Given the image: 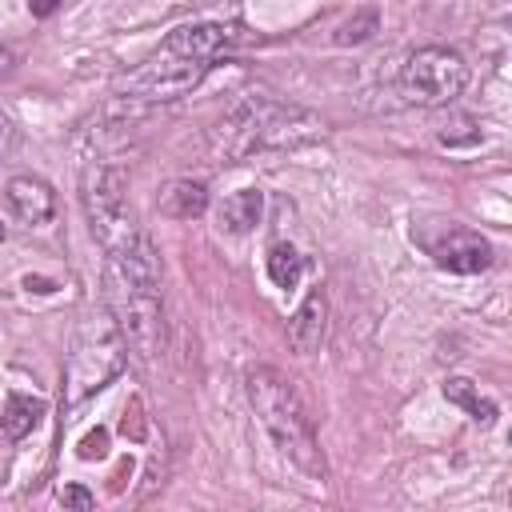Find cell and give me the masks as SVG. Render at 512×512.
Returning <instances> with one entry per match:
<instances>
[{
	"label": "cell",
	"mask_w": 512,
	"mask_h": 512,
	"mask_svg": "<svg viewBox=\"0 0 512 512\" xmlns=\"http://www.w3.org/2000/svg\"><path fill=\"white\" fill-rule=\"evenodd\" d=\"M464 88H468V64H464V56L452 52V48H440V44L416 48L404 60V68H400V92L412 104L440 108V104H452Z\"/></svg>",
	"instance_id": "cell-7"
},
{
	"label": "cell",
	"mask_w": 512,
	"mask_h": 512,
	"mask_svg": "<svg viewBox=\"0 0 512 512\" xmlns=\"http://www.w3.org/2000/svg\"><path fill=\"white\" fill-rule=\"evenodd\" d=\"M104 308L120 328L124 352L140 368H156L164 356L168 324H164V288H160V256L144 228L104 244Z\"/></svg>",
	"instance_id": "cell-1"
},
{
	"label": "cell",
	"mask_w": 512,
	"mask_h": 512,
	"mask_svg": "<svg viewBox=\"0 0 512 512\" xmlns=\"http://www.w3.org/2000/svg\"><path fill=\"white\" fill-rule=\"evenodd\" d=\"M12 64H16V60H12V52H8L4 44H0V80H4L8 72H12Z\"/></svg>",
	"instance_id": "cell-20"
},
{
	"label": "cell",
	"mask_w": 512,
	"mask_h": 512,
	"mask_svg": "<svg viewBox=\"0 0 512 512\" xmlns=\"http://www.w3.org/2000/svg\"><path fill=\"white\" fill-rule=\"evenodd\" d=\"M16 152V128H12V120L0 112V156H12Z\"/></svg>",
	"instance_id": "cell-19"
},
{
	"label": "cell",
	"mask_w": 512,
	"mask_h": 512,
	"mask_svg": "<svg viewBox=\"0 0 512 512\" xmlns=\"http://www.w3.org/2000/svg\"><path fill=\"white\" fill-rule=\"evenodd\" d=\"M208 208V188L200 180H172L160 192V212L172 220H196Z\"/></svg>",
	"instance_id": "cell-11"
},
{
	"label": "cell",
	"mask_w": 512,
	"mask_h": 512,
	"mask_svg": "<svg viewBox=\"0 0 512 512\" xmlns=\"http://www.w3.org/2000/svg\"><path fill=\"white\" fill-rule=\"evenodd\" d=\"M244 392H248V404H252L256 420L264 424L268 440L276 444V452L296 472H304L308 480H324L328 464H324V452H320V440H316V424H312L296 384L284 372H276L268 364H256L244 376Z\"/></svg>",
	"instance_id": "cell-4"
},
{
	"label": "cell",
	"mask_w": 512,
	"mask_h": 512,
	"mask_svg": "<svg viewBox=\"0 0 512 512\" xmlns=\"http://www.w3.org/2000/svg\"><path fill=\"white\" fill-rule=\"evenodd\" d=\"M324 336H328V300H324V292L316 288V292H308V296L300 300V308L292 312V320H288V344H292V352L312 356V352H320Z\"/></svg>",
	"instance_id": "cell-9"
},
{
	"label": "cell",
	"mask_w": 512,
	"mask_h": 512,
	"mask_svg": "<svg viewBox=\"0 0 512 512\" xmlns=\"http://www.w3.org/2000/svg\"><path fill=\"white\" fill-rule=\"evenodd\" d=\"M44 416V404L32 396H8V408L0 416V436L4 440H24Z\"/></svg>",
	"instance_id": "cell-14"
},
{
	"label": "cell",
	"mask_w": 512,
	"mask_h": 512,
	"mask_svg": "<svg viewBox=\"0 0 512 512\" xmlns=\"http://www.w3.org/2000/svg\"><path fill=\"white\" fill-rule=\"evenodd\" d=\"M236 40V28L232 24H212V20H200V24H184L176 32L164 36V44L120 84L116 96L140 104V108H152V104H168V100H180L184 92H192L212 60Z\"/></svg>",
	"instance_id": "cell-2"
},
{
	"label": "cell",
	"mask_w": 512,
	"mask_h": 512,
	"mask_svg": "<svg viewBox=\"0 0 512 512\" xmlns=\"http://www.w3.org/2000/svg\"><path fill=\"white\" fill-rule=\"evenodd\" d=\"M268 280L276 284V288H296L300 284V276H304V256L292 248V244H272L268 248Z\"/></svg>",
	"instance_id": "cell-15"
},
{
	"label": "cell",
	"mask_w": 512,
	"mask_h": 512,
	"mask_svg": "<svg viewBox=\"0 0 512 512\" xmlns=\"http://www.w3.org/2000/svg\"><path fill=\"white\" fill-rule=\"evenodd\" d=\"M324 136V120L300 104L272 96H240L208 132V156L216 164H240L256 152H284Z\"/></svg>",
	"instance_id": "cell-3"
},
{
	"label": "cell",
	"mask_w": 512,
	"mask_h": 512,
	"mask_svg": "<svg viewBox=\"0 0 512 512\" xmlns=\"http://www.w3.org/2000/svg\"><path fill=\"white\" fill-rule=\"evenodd\" d=\"M264 212V196L256 188H240L220 204V228L224 232H252Z\"/></svg>",
	"instance_id": "cell-12"
},
{
	"label": "cell",
	"mask_w": 512,
	"mask_h": 512,
	"mask_svg": "<svg viewBox=\"0 0 512 512\" xmlns=\"http://www.w3.org/2000/svg\"><path fill=\"white\" fill-rule=\"evenodd\" d=\"M0 240H4V224H0Z\"/></svg>",
	"instance_id": "cell-22"
},
{
	"label": "cell",
	"mask_w": 512,
	"mask_h": 512,
	"mask_svg": "<svg viewBox=\"0 0 512 512\" xmlns=\"http://www.w3.org/2000/svg\"><path fill=\"white\" fill-rule=\"evenodd\" d=\"M108 452V432L104 428H96V432H88L84 440H80V456L84 460H96V456H104Z\"/></svg>",
	"instance_id": "cell-17"
},
{
	"label": "cell",
	"mask_w": 512,
	"mask_h": 512,
	"mask_svg": "<svg viewBox=\"0 0 512 512\" xmlns=\"http://www.w3.org/2000/svg\"><path fill=\"white\" fill-rule=\"evenodd\" d=\"M8 204H12V212H16L20 224L40 228L56 212V192L40 176H12L8 180Z\"/></svg>",
	"instance_id": "cell-10"
},
{
	"label": "cell",
	"mask_w": 512,
	"mask_h": 512,
	"mask_svg": "<svg viewBox=\"0 0 512 512\" xmlns=\"http://www.w3.org/2000/svg\"><path fill=\"white\" fill-rule=\"evenodd\" d=\"M372 32H376V12H360V16L344 20L332 40H336V44H360V40H368Z\"/></svg>",
	"instance_id": "cell-16"
},
{
	"label": "cell",
	"mask_w": 512,
	"mask_h": 512,
	"mask_svg": "<svg viewBox=\"0 0 512 512\" xmlns=\"http://www.w3.org/2000/svg\"><path fill=\"white\" fill-rule=\"evenodd\" d=\"M80 200H84V212H88V224H92V236L100 244H112L128 232H136V212L128 204V176L120 164H108V160H92L80 176Z\"/></svg>",
	"instance_id": "cell-6"
},
{
	"label": "cell",
	"mask_w": 512,
	"mask_h": 512,
	"mask_svg": "<svg viewBox=\"0 0 512 512\" xmlns=\"http://www.w3.org/2000/svg\"><path fill=\"white\" fill-rule=\"evenodd\" d=\"M444 396H448V404L464 408L476 424H492V420H496V400H488V396H484L472 380H464V376L444 380Z\"/></svg>",
	"instance_id": "cell-13"
},
{
	"label": "cell",
	"mask_w": 512,
	"mask_h": 512,
	"mask_svg": "<svg viewBox=\"0 0 512 512\" xmlns=\"http://www.w3.org/2000/svg\"><path fill=\"white\" fill-rule=\"evenodd\" d=\"M428 248H432V256H436V264L448 268V272L472 276V272H484V268L492 264V244H488L480 232H472V228H448V232H444L440 240H432Z\"/></svg>",
	"instance_id": "cell-8"
},
{
	"label": "cell",
	"mask_w": 512,
	"mask_h": 512,
	"mask_svg": "<svg viewBox=\"0 0 512 512\" xmlns=\"http://www.w3.org/2000/svg\"><path fill=\"white\" fill-rule=\"evenodd\" d=\"M124 340H120V328L116 320L108 316V308L96 316H88L76 332V344H72V356H68V376H64V388H68V404L76 408L80 400H88L92 392H100L120 368H124Z\"/></svg>",
	"instance_id": "cell-5"
},
{
	"label": "cell",
	"mask_w": 512,
	"mask_h": 512,
	"mask_svg": "<svg viewBox=\"0 0 512 512\" xmlns=\"http://www.w3.org/2000/svg\"><path fill=\"white\" fill-rule=\"evenodd\" d=\"M28 4H32V12H36V16H48V12L56 8V0H28Z\"/></svg>",
	"instance_id": "cell-21"
},
{
	"label": "cell",
	"mask_w": 512,
	"mask_h": 512,
	"mask_svg": "<svg viewBox=\"0 0 512 512\" xmlns=\"http://www.w3.org/2000/svg\"><path fill=\"white\" fill-rule=\"evenodd\" d=\"M60 504H64V508H92L96 496H92L88 488H80V484H68V488L60 492Z\"/></svg>",
	"instance_id": "cell-18"
}]
</instances>
